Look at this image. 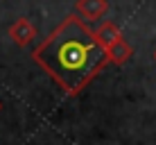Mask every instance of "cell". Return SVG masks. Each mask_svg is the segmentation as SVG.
I'll use <instances>...</instances> for the list:
<instances>
[{
  "mask_svg": "<svg viewBox=\"0 0 156 145\" xmlns=\"http://www.w3.org/2000/svg\"><path fill=\"white\" fill-rule=\"evenodd\" d=\"M32 59L66 95H79L109 63L106 48L75 14L66 16L50 36L36 45Z\"/></svg>",
  "mask_w": 156,
  "mask_h": 145,
  "instance_id": "cell-1",
  "label": "cell"
},
{
  "mask_svg": "<svg viewBox=\"0 0 156 145\" xmlns=\"http://www.w3.org/2000/svg\"><path fill=\"white\" fill-rule=\"evenodd\" d=\"M75 9H77L79 20H100L109 12V2L106 0H77Z\"/></svg>",
  "mask_w": 156,
  "mask_h": 145,
  "instance_id": "cell-3",
  "label": "cell"
},
{
  "mask_svg": "<svg viewBox=\"0 0 156 145\" xmlns=\"http://www.w3.org/2000/svg\"><path fill=\"white\" fill-rule=\"evenodd\" d=\"M0 111H2V102H0Z\"/></svg>",
  "mask_w": 156,
  "mask_h": 145,
  "instance_id": "cell-6",
  "label": "cell"
},
{
  "mask_svg": "<svg viewBox=\"0 0 156 145\" xmlns=\"http://www.w3.org/2000/svg\"><path fill=\"white\" fill-rule=\"evenodd\" d=\"M34 36H36V27H34V23H32L30 18H16L12 25H9V39L14 41L16 45H20V48H25V45H30L32 41H34Z\"/></svg>",
  "mask_w": 156,
  "mask_h": 145,
  "instance_id": "cell-2",
  "label": "cell"
},
{
  "mask_svg": "<svg viewBox=\"0 0 156 145\" xmlns=\"http://www.w3.org/2000/svg\"><path fill=\"white\" fill-rule=\"evenodd\" d=\"M154 59H156V52H154Z\"/></svg>",
  "mask_w": 156,
  "mask_h": 145,
  "instance_id": "cell-7",
  "label": "cell"
},
{
  "mask_svg": "<svg viewBox=\"0 0 156 145\" xmlns=\"http://www.w3.org/2000/svg\"><path fill=\"white\" fill-rule=\"evenodd\" d=\"M95 36H98V41H100L104 48H109V45L118 43L120 39H125V36H122V32L118 30V25L113 23V20H104V23L95 30Z\"/></svg>",
  "mask_w": 156,
  "mask_h": 145,
  "instance_id": "cell-4",
  "label": "cell"
},
{
  "mask_svg": "<svg viewBox=\"0 0 156 145\" xmlns=\"http://www.w3.org/2000/svg\"><path fill=\"white\" fill-rule=\"evenodd\" d=\"M131 55H133V50H131V45H129L125 39H120L118 43L106 48V57H109V61L111 63H118V66L127 63L129 59H131Z\"/></svg>",
  "mask_w": 156,
  "mask_h": 145,
  "instance_id": "cell-5",
  "label": "cell"
}]
</instances>
